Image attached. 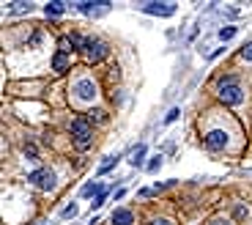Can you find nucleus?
I'll list each match as a JSON object with an SVG mask.
<instances>
[{"mask_svg":"<svg viewBox=\"0 0 252 225\" xmlns=\"http://www.w3.org/2000/svg\"><path fill=\"white\" fill-rule=\"evenodd\" d=\"M28 182L36 184L38 189H52L55 187V173L47 170V168H38V170H33V173L28 176Z\"/></svg>","mask_w":252,"mask_h":225,"instance_id":"4","label":"nucleus"},{"mask_svg":"<svg viewBox=\"0 0 252 225\" xmlns=\"http://www.w3.org/2000/svg\"><path fill=\"white\" fill-rule=\"evenodd\" d=\"M63 11H66V6H63V3H47V6H44L47 17H61Z\"/></svg>","mask_w":252,"mask_h":225,"instance_id":"13","label":"nucleus"},{"mask_svg":"<svg viewBox=\"0 0 252 225\" xmlns=\"http://www.w3.org/2000/svg\"><path fill=\"white\" fill-rule=\"evenodd\" d=\"M211 225H225V223H222V220H214V223H211Z\"/></svg>","mask_w":252,"mask_h":225,"instance_id":"25","label":"nucleus"},{"mask_svg":"<svg viewBox=\"0 0 252 225\" xmlns=\"http://www.w3.org/2000/svg\"><path fill=\"white\" fill-rule=\"evenodd\" d=\"M241 58H244V61H252V41L241 47Z\"/></svg>","mask_w":252,"mask_h":225,"instance_id":"19","label":"nucleus"},{"mask_svg":"<svg viewBox=\"0 0 252 225\" xmlns=\"http://www.w3.org/2000/svg\"><path fill=\"white\" fill-rule=\"evenodd\" d=\"M82 52H85V58H88L91 63H99L107 58V44L99 41V38H85L82 41Z\"/></svg>","mask_w":252,"mask_h":225,"instance_id":"3","label":"nucleus"},{"mask_svg":"<svg viewBox=\"0 0 252 225\" xmlns=\"http://www.w3.org/2000/svg\"><path fill=\"white\" fill-rule=\"evenodd\" d=\"M101 192V184H96V182H88L85 187L80 189V198H91V195H99Z\"/></svg>","mask_w":252,"mask_h":225,"instance_id":"12","label":"nucleus"},{"mask_svg":"<svg viewBox=\"0 0 252 225\" xmlns=\"http://www.w3.org/2000/svg\"><path fill=\"white\" fill-rule=\"evenodd\" d=\"M217 94H220V99L230 107L241 105V99H244V91H241L239 80H233V77H222V80L217 82Z\"/></svg>","mask_w":252,"mask_h":225,"instance_id":"1","label":"nucleus"},{"mask_svg":"<svg viewBox=\"0 0 252 225\" xmlns=\"http://www.w3.org/2000/svg\"><path fill=\"white\" fill-rule=\"evenodd\" d=\"M178 118V110H170V112H167V118H164V121H167V124H173V121H176Z\"/></svg>","mask_w":252,"mask_h":225,"instance_id":"22","label":"nucleus"},{"mask_svg":"<svg viewBox=\"0 0 252 225\" xmlns=\"http://www.w3.org/2000/svg\"><path fill=\"white\" fill-rule=\"evenodd\" d=\"M25 154L28 156H36V146H25Z\"/></svg>","mask_w":252,"mask_h":225,"instance_id":"23","label":"nucleus"},{"mask_svg":"<svg viewBox=\"0 0 252 225\" xmlns=\"http://www.w3.org/2000/svg\"><path fill=\"white\" fill-rule=\"evenodd\" d=\"M118 159L121 156L115 154V156H107V159H104V162H101V168H99V176H104V173H110V170L115 168V165H118Z\"/></svg>","mask_w":252,"mask_h":225,"instance_id":"14","label":"nucleus"},{"mask_svg":"<svg viewBox=\"0 0 252 225\" xmlns=\"http://www.w3.org/2000/svg\"><path fill=\"white\" fill-rule=\"evenodd\" d=\"M104 198H107V187H101V192L94 198V209H99L101 203H104Z\"/></svg>","mask_w":252,"mask_h":225,"instance_id":"16","label":"nucleus"},{"mask_svg":"<svg viewBox=\"0 0 252 225\" xmlns=\"http://www.w3.org/2000/svg\"><path fill=\"white\" fill-rule=\"evenodd\" d=\"M52 66H55V72H66L71 66V58H69V52H55V58H52Z\"/></svg>","mask_w":252,"mask_h":225,"instance_id":"10","label":"nucleus"},{"mask_svg":"<svg viewBox=\"0 0 252 225\" xmlns=\"http://www.w3.org/2000/svg\"><path fill=\"white\" fill-rule=\"evenodd\" d=\"M151 225H170V223H167V220H154Z\"/></svg>","mask_w":252,"mask_h":225,"instance_id":"24","label":"nucleus"},{"mask_svg":"<svg viewBox=\"0 0 252 225\" xmlns=\"http://www.w3.org/2000/svg\"><path fill=\"white\" fill-rule=\"evenodd\" d=\"M233 217H236V220L247 217V209H244V206H236V209H233Z\"/></svg>","mask_w":252,"mask_h":225,"instance_id":"21","label":"nucleus"},{"mask_svg":"<svg viewBox=\"0 0 252 225\" xmlns=\"http://www.w3.org/2000/svg\"><path fill=\"white\" fill-rule=\"evenodd\" d=\"M71 217H77V206H74V203H69V206L63 209V220H71Z\"/></svg>","mask_w":252,"mask_h":225,"instance_id":"18","label":"nucleus"},{"mask_svg":"<svg viewBox=\"0 0 252 225\" xmlns=\"http://www.w3.org/2000/svg\"><path fill=\"white\" fill-rule=\"evenodd\" d=\"M74 96L80 102H94V96H96V85L91 80H80L74 85Z\"/></svg>","mask_w":252,"mask_h":225,"instance_id":"5","label":"nucleus"},{"mask_svg":"<svg viewBox=\"0 0 252 225\" xmlns=\"http://www.w3.org/2000/svg\"><path fill=\"white\" fill-rule=\"evenodd\" d=\"M143 11L157 14V17H173V14H176V6H173V3H145Z\"/></svg>","mask_w":252,"mask_h":225,"instance_id":"7","label":"nucleus"},{"mask_svg":"<svg viewBox=\"0 0 252 225\" xmlns=\"http://www.w3.org/2000/svg\"><path fill=\"white\" fill-rule=\"evenodd\" d=\"M71 140H74V146L80 151H85L91 146V140H94V126H91L88 118H74L71 121Z\"/></svg>","mask_w":252,"mask_h":225,"instance_id":"2","label":"nucleus"},{"mask_svg":"<svg viewBox=\"0 0 252 225\" xmlns=\"http://www.w3.org/2000/svg\"><path fill=\"white\" fill-rule=\"evenodd\" d=\"M159 168H162V156H154L151 162H148V170L154 173V170H159Z\"/></svg>","mask_w":252,"mask_h":225,"instance_id":"20","label":"nucleus"},{"mask_svg":"<svg viewBox=\"0 0 252 225\" xmlns=\"http://www.w3.org/2000/svg\"><path fill=\"white\" fill-rule=\"evenodd\" d=\"M233 36H236V28H222V31H220L222 41H227V38H233Z\"/></svg>","mask_w":252,"mask_h":225,"instance_id":"17","label":"nucleus"},{"mask_svg":"<svg viewBox=\"0 0 252 225\" xmlns=\"http://www.w3.org/2000/svg\"><path fill=\"white\" fill-rule=\"evenodd\" d=\"M110 220H113V225H132L134 223V214L129 212V209H115Z\"/></svg>","mask_w":252,"mask_h":225,"instance_id":"9","label":"nucleus"},{"mask_svg":"<svg viewBox=\"0 0 252 225\" xmlns=\"http://www.w3.org/2000/svg\"><path fill=\"white\" fill-rule=\"evenodd\" d=\"M8 14H17V11H33V3H14V6L6 8Z\"/></svg>","mask_w":252,"mask_h":225,"instance_id":"15","label":"nucleus"},{"mask_svg":"<svg viewBox=\"0 0 252 225\" xmlns=\"http://www.w3.org/2000/svg\"><path fill=\"white\" fill-rule=\"evenodd\" d=\"M225 143H227V135H225V132H220V129L208 132L206 138H203V146H206V149H211V151L225 149Z\"/></svg>","mask_w":252,"mask_h":225,"instance_id":"6","label":"nucleus"},{"mask_svg":"<svg viewBox=\"0 0 252 225\" xmlns=\"http://www.w3.org/2000/svg\"><path fill=\"white\" fill-rule=\"evenodd\" d=\"M77 8H80L82 14H94L96 17V14H107L113 6H110V3H80Z\"/></svg>","mask_w":252,"mask_h":225,"instance_id":"8","label":"nucleus"},{"mask_svg":"<svg viewBox=\"0 0 252 225\" xmlns=\"http://www.w3.org/2000/svg\"><path fill=\"white\" fill-rule=\"evenodd\" d=\"M145 151H148V149H145V146H143V143H140V146H137V149H134V151H132V156H129V162H132V165H134V168H140V165H143V159H145Z\"/></svg>","mask_w":252,"mask_h":225,"instance_id":"11","label":"nucleus"}]
</instances>
